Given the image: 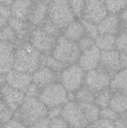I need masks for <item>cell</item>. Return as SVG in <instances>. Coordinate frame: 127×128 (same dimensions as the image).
<instances>
[{
    "label": "cell",
    "mask_w": 127,
    "mask_h": 128,
    "mask_svg": "<svg viewBox=\"0 0 127 128\" xmlns=\"http://www.w3.org/2000/svg\"><path fill=\"white\" fill-rule=\"evenodd\" d=\"M43 54L33 47L29 42L20 44L14 52L13 68L32 74L42 66Z\"/></svg>",
    "instance_id": "1"
},
{
    "label": "cell",
    "mask_w": 127,
    "mask_h": 128,
    "mask_svg": "<svg viewBox=\"0 0 127 128\" xmlns=\"http://www.w3.org/2000/svg\"><path fill=\"white\" fill-rule=\"evenodd\" d=\"M48 108L38 99L25 98L23 102L14 112V118L28 128L37 120L47 116Z\"/></svg>",
    "instance_id": "2"
},
{
    "label": "cell",
    "mask_w": 127,
    "mask_h": 128,
    "mask_svg": "<svg viewBox=\"0 0 127 128\" xmlns=\"http://www.w3.org/2000/svg\"><path fill=\"white\" fill-rule=\"evenodd\" d=\"M81 52L77 42L60 35L50 55L62 64L68 66L77 64Z\"/></svg>",
    "instance_id": "3"
},
{
    "label": "cell",
    "mask_w": 127,
    "mask_h": 128,
    "mask_svg": "<svg viewBox=\"0 0 127 128\" xmlns=\"http://www.w3.org/2000/svg\"><path fill=\"white\" fill-rule=\"evenodd\" d=\"M48 17L61 30L76 18L67 0H52L49 3Z\"/></svg>",
    "instance_id": "4"
},
{
    "label": "cell",
    "mask_w": 127,
    "mask_h": 128,
    "mask_svg": "<svg viewBox=\"0 0 127 128\" xmlns=\"http://www.w3.org/2000/svg\"><path fill=\"white\" fill-rule=\"evenodd\" d=\"M38 99L49 109L63 106L68 102V92L58 82L52 83L42 88Z\"/></svg>",
    "instance_id": "5"
},
{
    "label": "cell",
    "mask_w": 127,
    "mask_h": 128,
    "mask_svg": "<svg viewBox=\"0 0 127 128\" xmlns=\"http://www.w3.org/2000/svg\"><path fill=\"white\" fill-rule=\"evenodd\" d=\"M85 73L78 64L68 65L59 74V82L67 92H75L83 86Z\"/></svg>",
    "instance_id": "6"
},
{
    "label": "cell",
    "mask_w": 127,
    "mask_h": 128,
    "mask_svg": "<svg viewBox=\"0 0 127 128\" xmlns=\"http://www.w3.org/2000/svg\"><path fill=\"white\" fill-rule=\"evenodd\" d=\"M57 37L49 34L37 27L30 34L29 43L43 55H50L57 42Z\"/></svg>",
    "instance_id": "7"
},
{
    "label": "cell",
    "mask_w": 127,
    "mask_h": 128,
    "mask_svg": "<svg viewBox=\"0 0 127 128\" xmlns=\"http://www.w3.org/2000/svg\"><path fill=\"white\" fill-rule=\"evenodd\" d=\"M61 116L70 128H85L88 124L82 110L76 101H68L64 104Z\"/></svg>",
    "instance_id": "8"
},
{
    "label": "cell",
    "mask_w": 127,
    "mask_h": 128,
    "mask_svg": "<svg viewBox=\"0 0 127 128\" xmlns=\"http://www.w3.org/2000/svg\"><path fill=\"white\" fill-rule=\"evenodd\" d=\"M108 14L104 0H85L82 19L98 25Z\"/></svg>",
    "instance_id": "9"
},
{
    "label": "cell",
    "mask_w": 127,
    "mask_h": 128,
    "mask_svg": "<svg viewBox=\"0 0 127 128\" xmlns=\"http://www.w3.org/2000/svg\"><path fill=\"white\" fill-rule=\"evenodd\" d=\"M110 81L111 78L108 74L97 68L85 73L83 86L97 94L109 88Z\"/></svg>",
    "instance_id": "10"
},
{
    "label": "cell",
    "mask_w": 127,
    "mask_h": 128,
    "mask_svg": "<svg viewBox=\"0 0 127 128\" xmlns=\"http://www.w3.org/2000/svg\"><path fill=\"white\" fill-rule=\"evenodd\" d=\"M97 68L108 74L112 79L122 70L120 62V52L116 50L101 51L100 64Z\"/></svg>",
    "instance_id": "11"
},
{
    "label": "cell",
    "mask_w": 127,
    "mask_h": 128,
    "mask_svg": "<svg viewBox=\"0 0 127 128\" xmlns=\"http://www.w3.org/2000/svg\"><path fill=\"white\" fill-rule=\"evenodd\" d=\"M25 98L22 91L10 87L6 83L1 87L0 91V99L14 112Z\"/></svg>",
    "instance_id": "12"
},
{
    "label": "cell",
    "mask_w": 127,
    "mask_h": 128,
    "mask_svg": "<svg viewBox=\"0 0 127 128\" xmlns=\"http://www.w3.org/2000/svg\"><path fill=\"white\" fill-rule=\"evenodd\" d=\"M99 34H112L118 36L123 32L122 24L118 14H108L97 25Z\"/></svg>",
    "instance_id": "13"
},
{
    "label": "cell",
    "mask_w": 127,
    "mask_h": 128,
    "mask_svg": "<svg viewBox=\"0 0 127 128\" xmlns=\"http://www.w3.org/2000/svg\"><path fill=\"white\" fill-rule=\"evenodd\" d=\"M101 50L94 45L91 48L82 51L77 64L85 71L97 69L100 64Z\"/></svg>",
    "instance_id": "14"
},
{
    "label": "cell",
    "mask_w": 127,
    "mask_h": 128,
    "mask_svg": "<svg viewBox=\"0 0 127 128\" xmlns=\"http://www.w3.org/2000/svg\"><path fill=\"white\" fill-rule=\"evenodd\" d=\"M14 44L0 40V74L5 75L13 67Z\"/></svg>",
    "instance_id": "15"
},
{
    "label": "cell",
    "mask_w": 127,
    "mask_h": 128,
    "mask_svg": "<svg viewBox=\"0 0 127 128\" xmlns=\"http://www.w3.org/2000/svg\"><path fill=\"white\" fill-rule=\"evenodd\" d=\"M32 82L31 74L15 69L10 70L5 74V83L12 88L24 92Z\"/></svg>",
    "instance_id": "16"
},
{
    "label": "cell",
    "mask_w": 127,
    "mask_h": 128,
    "mask_svg": "<svg viewBox=\"0 0 127 128\" xmlns=\"http://www.w3.org/2000/svg\"><path fill=\"white\" fill-rule=\"evenodd\" d=\"M58 74L48 67L41 66L31 74V80L32 82L42 89L52 83L56 82L58 77Z\"/></svg>",
    "instance_id": "17"
},
{
    "label": "cell",
    "mask_w": 127,
    "mask_h": 128,
    "mask_svg": "<svg viewBox=\"0 0 127 128\" xmlns=\"http://www.w3.org/2000/svg\"><path fill=\"white\" fill-rule=\"evenodd\" d=\"M49 4L40 2H33L31 11L28 18L29 23L38 26L48 16Z\"/></svg>",
    "instance_id": "18"
},
{
    "label": "cell",
    "mask_w": 127,
    "mask_h": 128,
    "mask_svg": "<svg viewBox=\"0 0 127 128\" xmlns=\"http://www.w3.org/2000/svg\"><path fill=\"white\" fill-rule=\"evenodd\" d=\"M33 2L31 0H15L10 5L11 16L28 21Z\"/></svg>",
    "instance_id": "19"
},
{
    "label": "cell",
    "mask_w": 127,
    "mask_h": 128,
    "mask_svg": "<svg viewBox=\"0 0 127 128\" xmlns=\"http://www.w3.org/2000/svg\"><path fill=\"white\" fill-rule=\"evenodd\" d=\"M109 89L112 94H121L127 96V70L122 69L110 81Z\"/></svg>",
    "instance_id": "20"
},
{
    "label": "cell",
    "mask_w": 127,
    "mask_h": 128,
    "mask_svg": "<svg viewBox=\"0 0 127 128\" xmlns=\"http://www.w3.org/2000/svg\"><path fill=\"white\" fill-rule=\"evenodd\" d=\"M61 35L70 40L78 42L83 36L85 35V28L81 20H75L68 24L62 30Z\"/></svg>",
    "instance_id": "21"
},
{
    "label": "cell",
    "mask_w": 127,
    "mask_h": 128,
    "mask_svg": "<svg viewBox=\"0 0 127 128\" xmlns=\"http://www.w3.org/2000/svg\"><path fill=\"white\" fill-rule=\"evenodd\" d=\"M88 124L100 118V108L94 103H77Z\"/></svg>",
    "instance_id": "22"
},
{
    "label": "cell",
    "mask_w": 127,
    "mask_h": 128,
    "mask_svg": "<svg viewBox=\"0 0 127 128\" xmlns=\"http://www.w3.org/2000/svg\"><path fill=\"white\" fill-rule=\"evenodd\" d=\"M117 36L112 34H99L95 38V45L101 51H111L115 50Z\"/></svg>",
    "instance_id": "23"
},
{
    "label": "cell",
    "mask_w": 127,
    "mask_h": 128,
    "mask_svg": "<svg viewBox=\"0 0 127 128\" xmlns=\"http://www.w3.org/2000/svg\"><path fill=\"white\" fill-rule=\"evenodd\" d=\"M27 21H23L15 17L10 16L7 20V25L13 30L16 37L18 38H23L25 37L26 33L28 32V25L26 23Z\"/></svg>",
    "instance_id": "24"
},
{
    "label": "cell",
    "mask_w": 127,
    "mask_h": 128,
    "mask_svg": "<svg viewBox=\"0 0 127 128\" xmlns=\"http://www.w3.org/2000/svg\"><path fill=\"white\" fill-rule=\"evenodd\" d=\"M109 107L119 115L127 110V96L121 94H112Z\"/></svg>",
    "instance_id": "25"
},
{
    "label": "cell",
    "mask_w": 127,
    "mask_h": 128,
    "mask_svg": "<svg viewBox=\"0 0 127 128\" xmlns=\"http://www.w3.org/2000/svg\"><path fill=\"white\" fill-rule=\"evenodd\" d=\"M76 102L77 103H94L96 94L82 86L75 92Z\"/></svg>",
    "instance_id": "26"
},
{
    "label": "cell",
    "mask_w": 127,
    "mask_h": 128,
    "mask_svg": "<svg viewBox=\"0 0 127 128\" xmlns=\"http://www.w3.org/2000/svg\"><path fill=\"white\" fill-rule=\"evenodd\" d=\"M112 92L109 88H107L96 94L94 104L101 109L109 106L110 100L112 99Z\"/></svg>",
    "instance_id": "27"
},
{
    "label": "cell",
    "mask_w": 127,
    "mask_h": 128,
    "mask_svg": "<svg viewBox=\"0 0 127 128\" xmlns=\"http://www.w3.org/2000/svg\"><path fill=\"white\" fill-rule=\"evenodd\" d=\"M37 27L39 28H40L42 31H43L44 32H46L49 34L53 35L55 37L58 38L60 35H61L62 30L61 28H59L56 25H55L51 21V20L48 17V16Z\"/></svg>",
    "instance_id": "28"
},
{
    "label": "cell",
    "mask_w": 127,
    "mask_h": 128,
    "mask_svg": "<svg viewBox=\"0 0 127 128\" xmlns=\"http://www.w3.org/2000/svg\"><path fill=\"white\" fill-rule=\"evenodd\" d=\"M42 62H44V65L46 66L53 71L60 74L66 67L67 65L62 64L57 59H55L54 57H52L51 55H43V59Z\"/></svg>",
    "instance_id": "29"
},
{
    "label": "cell",
    "mask_w": 127,
    "mask_h": 128,
    "mask_svg": "<svg viewBox=\"0 0 127 128\" xmlns=\"http://www.w3.org/2000/svg\"><path fill=\"white\" fill-rule=\"evenodd\" d=\"M109 14H119L126 9L127 0H104Z\"/></svg>",
    "instance_id": "30"
},
{
    "label": "cell",
    "mask_w": 127,
    "mask_h": 128,
    "mask_svg": "<svg viewBox=\"0 0 127 128\" xmlns=\"http://www.w3.org/2000/svg\"><path fill=\"white\" fill-rule=\"evenodd\" d=\"M16 39H17V37L15 32L8 25L3 27L0 30V40L1 41L9 42V43L14 44Z\"/></svg>",
    "instance_id": "31"
},
{
    "label": "cell",
    "mask_w": 127,
    "mask_h": 128,
    "mask_svg": "<svg viewBox=\"0 0 127 128\" xmlns=\"http://www.w3.org/2000/svg\"><path fill=\"white\" fill-rule=\"evenodd\" d=\"M82 23L83 24V26L85 28V35H88L93 39L95 40V38L99 35L98 32V27L97 25L91 22H88L87 20H85L83 19H80Z\"/></svg>",
    "instance_id": "32"
},
{
    "label": "cell",
    "mask_w": 127,
    "mask_h": 128,
    "mask_svg": "<svg viewBox=\"0 0 127 128\" xmlns=\"http://www.w3.org/2000/svg\"><path fill=\"white\" fill-rule=\"evenodd\" d=\"M76 18L82 19L85 7V0H67Z\"/></svg>",
    "instance_id": "33"
},
{
    "label": "cell",
    "mask_w": 127,
    "mask_h": 128,
    "mask_svg": "<svg viewBox=\"0 0 127 128\" xmlns=\"http://www.w3.org/2000/svg\"><path fill=\"white\" fill-rule=\"evenodd\" d=\"M115 50L119 52L127 53V32H123L117 36Z\"/></svg>",
    "instance_id": "34"
},
{
    "label": "cell",
    "mask_w": 127,
    "mask_h": 128,
    "mask_svg": "<svg viewBox=\"0 0 127 128\" xmlns=\"http://www.w3.org/2000/svg\"><path fill=\"white\" fill-rule=\"evenodd\" d=\"M13 113L14 112L0 99V124L2 125L4 123L12 118Z\"/></svg>",
    "instance_id": "35"
},
{
    "label": "cell",
    "mask_w": 127,
    "mask_h": 128,
    "mask_svg": "<svg viewBox=\"0 0 127 128\" xmlns=\"http://www.w3.org/2000/svg\"><path fill=\"white\" fill-rule=\"evenodd\" d=\"M85 128H115V127L114 122L100 118L97 121L88 124Z\"/></svg>",
    "instance_id": "36"
},
{
    "label": "cell",
    "mask_w": 127,
    "mask_h": 128,
    "mask_svg": "<svg viewBox=\"0 0 127 128\" xmlns=\"http://www.w3.org/2000/svg\"><path fill=\"white\" fill-rule=\"evenodd\" d=\"M41 90L42 89L40 87H38L36 84L31 82L25 89L24 93L26 98H38L40 94Z\"/></svg>",
    "instance_id": "37"
},
{
    "label": "cell",
    "mask_w": 127,
    "mask_h": 128,
    "mask_svg": "<svg viewBox=\"0 0 127 128\" xmlns=\"http://www.w3.org/2000/svg\"><path fill=\"white\" fill-rule=\"evenodd\" d=\"M100 118L115 122L116 119H118L119 118V114L117 113L115 111H114L112 108L108 106V107L100 110Z\"/></svg>",
    "instance_id": "38"
},
{
    "label": "cell",
    "mask_w": 127,
    "mask_h": 128,
    "mask_svg": "<svg viewBox=\"0 0 127 128\" xmlns=\"http://www.w3.org/2000/svg\"><path fill=\"white\" fill-rule=\"evenodd\" d=\"M77 44L79 45L81 52H82L94 46L95 45V40L92 38L88 35H85L77 42Z\"/></svg>",
    "instance_id": "39"
},
{
    "label": "cell",
    "mask_w": 127,
    "mask_h": 128,
    "mask_svg": "<svg viewBox=\"0 0 127 128\" xmlns=\"http://www.w3.org/2000/svg\"><path fill=\"white\" fill-rule=\"evenodd\" d=\"M49 128H70L67 122L61 116L50 121Z\"/></svg>",
    "instance_id": "40"
},
{
    "label": "cell",
    "mask_w": 127,
    "mask_h": 128,
    "mask_svg": "<svg viewBox=\"0 0 127 128\" xmlns=\"http://www.w3.org/2000/svg\"><path fill=\"white\" fill-rule=\"evenodd\" d=\"M1 128H28L25 124H23L19 121L13 118L4 123L1 125Z\"/></svg>",
    "instance_id": "41"
},
{
    "label": "cell",
    "mask_w": 127,
    "mask_h": 128,
    "mask_svg": "<svg viewBox=\"0 0 127 128\" xmlns=\"http://www.w3.org/2000/svg\"><path fill=\"white\" fill-rule=\"evenodd\" d=\"M50 121L51 120L47 116H46L33 123L28 128H49Z\"/></svg>",
    "instance_id": "42"
},
{
    "label": "cell",
    "mask_w": 127,
    "mask_h": 128,
    "mask_svg": "<svg viewBox=\"0 0 127 128\" xmlns=\"http://www.w3.org/2000/svg\"><path fill=\"white\" fill-rule=\"evenodd\" d=\"M61 111H62V106H54L52 108L48 109V112H47V117L52 120L58 117H61Z\"/></svg>",
    "instance_id": "43"
},
{
    "label": "cell",
    "mask_w": 127,
    "mask_h": 128,
    "mask_svg": "<svg viewBox=\"0 0 127 128\" xmlns=\"http://www.w3.org/2000/svg\"><path fill=\"white\" fill-rule=\"evenodd\" d=\"M10 16L11 11L10 7L0 4V17L8 20Z\"/></svg>",
    "instance_id": "44"
},
{
    "label": "cell",
    "mask_w": 127,
    "mask_h": 128,
    "mask_svg": "<svg viewBox=\"0 0 127 128\" xmlns=\"http://www.w3.org/2000/svg\"><path fill=\"white\" fill-rule=\"evenodd\" d=\"M118 14L122 24L123 32H127V9H124Z\"/></svg>",
    "instance_id": "45"
},
{
    "label": "cell",
    "mask_w": 127,
    "mask_h": 128,
    "mask_svg": "<svg viewBox=\"0 0 127 128\" xmlns=\"http://www.w3.org/2000/svg\"><path fill=\"white\" fill-rule=\"evenodd\" d=\"M114 123L115 128H127V122L120 117L116 119Z\"/></svg>",
    "instance_id": "46"
},
{
    "label": "cell",
    "mask_w": 127,
    "mask_h": 128,
    "mask_svg": "<svg viewBox=\"0 0 127 128\" xmlns=\"http://www.w3.org/2000/svg\"><path fill=\"white\" fill-rule=\"evenodd\" d=\"M120 62L122 69L127 70V53L120 52Z\"/></svg>",
    "instance_id": "47"
},
{
    "label": "cell",
    "mask_w": 127,
    "mask_h": 128,
    "mask_svg": "<svg viewBox=\"0 0 127 128\" xmlns=\"http://www.w3.org/2000/svg\"><path fill=\"white\" fill-rule=\"evenodd\" d=\"M15 0H0V4L8 6V7H10V5L13 4V2Z\"/></svg>",
    "instance_id": "48"
},
{
    "label": "cell",
    "mask_w": 127,
    "mask_h": 128,
    "mask_svg": "<svg viewBox=\"0 0 127 128\" xmlns=\"http://www.w3.org/2000/svg\"><path fill=\"white\" fill-rule=\"evenodd\" d=\"M7 20H7V19L0 17V30H1L3 27L6 26L7 25Z\"/></svg>",
    "instance_id": "49"
},
{
    "label": "cell",
    "mask_w": 127,
    "mask_h": 128,
    "mask_svg": "<svg viewBox=\"0 0 127 128\" xmlns=\"http://www.w3.org/2000/svg\"><path fill=\"white\" fill-rule=\"evenodd\" d=\"M5 84V75L0 74V91L1 87Z\"/></svg>",
    "instance_id": "50"
},
{
    "label": "cell",
    "mask_w": 127,
    "mask_h": 128,
    "mask_svg": "<svg viewBox=\"0 0 127 128\" xmlns=\"http://www.w3.org/2000/svg\"><path fill=\"white\" fill-rule=\"evenodd\" d=\"M119 117L121 118H123L124 120H125V121H127V111H125V112H124L123 113L120 114V115H119Z\"/></svg>",
    "instance_id": "51"
},
{
    "label": "cell",
    "mask_w": 127,
    "mask_h": 128,
    "mask_svg": "<svg viewBox=\"0 0 127 128\" xmlns=\"http://www.w3.org/2000/svg\"><path fill=\"white\" fill-rule=\"evenodd\" d=\"M32 2H44V3H46V4H49L52 0H31Z\"/></svg>",
    "instance_id": "52"
},
{
    "label": "cell",
    "mask_w": 127,
    "mask_h": 128,
    "mask_svg": "<svg viewBox=\"0 0 127 128\" xmlns=\"http://www.w3.org/2000/svg\"></svg>",
    "instance_id": "53"
},
{
    "label": "cell",
    "mask_w": 127,
    "mask_h": 128,
    "mask_svg": "<svg viewBox=\"0 0 127 128\" xmlns=\"http://www.w3.org/2000/svg\"><path fill=\"white\" fill-rule=\"evenodd\" d=\"M126 9H127V8H126Z\"/></svg>",
    "instance_id": "54"
}]
</instances>
